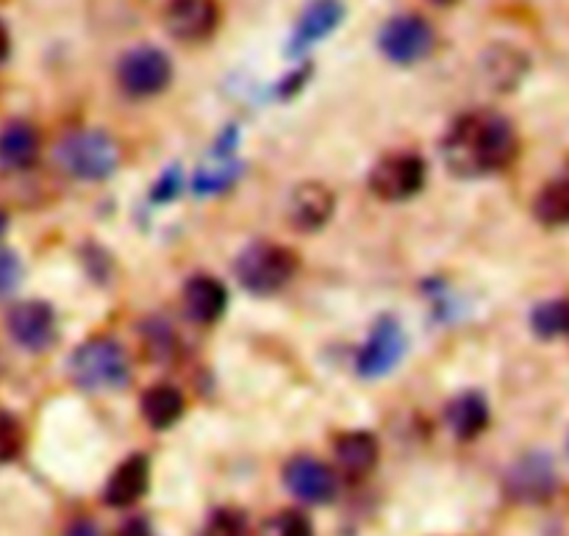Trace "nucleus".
<instances>
[{
  "mask_svg": "<svg viewBox=\"0 0 569 536\" xmlns=\"http://www.w3.org/2000/svg\"><path fill=\"white\" fill-rule=\"evenodd\" d=\"M142 348L148 354V359H153L156 365H164L176 354V334L167 326L161 317H150L142 326Z\"/></svg>",
  "mask_w": 569,
  "mask_h": 536,
  "instance_id": "b1692460",
  "label": "nucleus"
},
{
  "mask_svg": "<svg viewBox=\"0 0 569 536\" xmlns=\"http://www.w3.org/2000/svg\"><path fill=\"white\" fill-rule=\"evenodd\" d=\"M428 3H431V6H453V3H459V0H428Z\"/></svg>",
  "mask_w": 569,
  "mask_h": 536,
  "instance_id": "72a5a7b5",
  "label": "nucleus"
},
{
  "mask_svg": "<svg viewBox=\"0 0 569 536\" xmlns=\"http://www.w3.org/2000/svg\"><path fill=\"white\" fill-rule=\"evenodd\" d=\"M283 484L298 500L311 506H326L337 498V476L326 461L315 456H295L283 467Z\"/></svg>",
  "mask_w": 569,
  "mask_h": 536,
  "instance_id": "f8f14e48",
  "label": "nucleus"
},
{
  "mask_svg": "<svg viewBox=\"0 0 569 536\" xmlns=\"http://www.w3.org/2000/svg\"><path fill=\"white\" fill-rule=\"evenodd\" d=\"M161 20L172 39L198 44L214 37L220 28V6L217 0H167Z\"/></svg>",
  "mask_w": 569,
  "mask_h": 536,
  "instance_id": "9b49d317",
  "label": "nucleus"
},
{
  "mask_svg": "<svg viewBox=\"0 0 569 536\" xmlns=\"http://www.w3.org/2000/svg\"><path fill=\"white\" fill-rule=\"evenodd\" d=\"M239 172H242V165H239V161L233 159L211 161V165H206L203 170L198 172V178H194V192L200 195L222 192V189H228L233 181H237Z\"/></svg>",
  "mask_w": 569,
  "mask_h": 536,
  "instance_id": "393cba45",
  "label": "nucleus"
},
{
  "mask_svg": "<svg viewBox=\"0 0 569 536\" xmlns=\"http://www.w3.org/2000/svg\"><path fill=\"white\" fill-rule=\"evenodd\" d=\"M531 328L542 339H556L569 334V298H556L539 304L531 311Z\"/></svg>",
  "mask_w": 569,
  "mask_h": 536,
  "instance_id": "5701e85b",
  "label": "nucleus"
},
{
  "mask_svg": "<svg viewBox=\"0 0 569 536\" xmlns=\"http://www.w3.org/2000/svg\"><path fill=\"white\" fill-rule=\"evenodd\" d=\"M300 261L292 248L276 242H256L233 261L237 281L253 295H272L287 287L298 272Z\"/></svg>",
  "mask_w": 569,
  "mask_h": 536,
  "instance_id": "20e7f679",
  "label": "nucleus"
},
{
  "mask_svg": "<svg viewBox=\"0 0 569 536\" xmlns=\"http://www.w3.org/2000/svg\"><path fill=\"white\" fill-rule=\"evenodd\" d=\"M345 20V3L342 0H311L309 6L300 14L298 26H295V37L289 50L292 53H303L306 48H311L315 42L326 39L328 33H333L339 28V22Z\"/></svg>",
  "mask_w": 569,
  "mask_h": 536,
  "instance_id": "dca6fc26",
  "label": "nucleus"
},
{
  "mask_svg": "<svg viewBox=\"0 0 569 536\" xmlns=\"http://www.w3.org/2000/svg\"><path fill=\"white\" fill-rule=\"evenodd\" d=\"M378 48L392 64H417L437 48V31L420 14H398L383 22L378 33Z\"/></svg>",
  "mask_w": 569,
  "mask_h": 536,
  "instance_id": "423d86ee",
  "label": "nucleus"
},
{
  "mask_svg": "<svg viewBox=\"0 0 569 536\" xmlns=\"http://www.w3.org/2000/svg\"><path fill=\"white\" fill-rule=\"evenodd\" d=\"M517 150L515 126L498 111H467L442 139L445 165L459 178L495 176L517 159Z\"/></svg>",
  "mask_w": 569,
  "mask_h": 536,
  "instance_id": "f257e3e1",
  "label": "nucleus"
},
{
  "mask_svg": "<svg viewBox=\"0 0 569 536\" xmlns=\"http://www.w3.org/2000/svg\"><path fill=\"white\" fill-rule=\"evenodd\" d=\"M406 350H409V339H406L403 326L395 317L383 315L370 328V337L365 339V345L356 354V370L367 381L383 378L403 361Z\"/></svg>",
  "mask_w": 569,
  "mask_h": 536,
  "instance_id": "6e6552de",
  "label": "nucleus"
},
{
  "mask_svg": "<svg viewBox=\"0 0 569 536\" xmlns=\"http://www.w3.org/2000/svg\"><path fill=\"white\" fill-rule=\"evenodd\" d=\"M22 450V428L11 415L0 411V461L14 459Z\"/></svg>",
  "mask_w": 569,
  "mask_h": 536,
  "instance_id": "cd10ccee",
  "label": "nucleus"
},
{
  "mask_svg": "<svg viewBox=\"0 0 569 536\" xmlns=\"http://www.w3.org/2000/svg\"><path fill=\"white\" fill-rule=\"evenodd\" d=\"M333 456L345 476L365 478L376 470L378 465V439L367 431L339 434L333 443Z\"/></svg>",
  "mask_w": 569,
  "mask_h": 536,
  "instance_id": "f3484780",
  "label": "nucleus"
},
{
  "mask_svg": "<svg viewBox=\"0 0 569 536\" xmlns=\"http://www.w3.org/2000/svg\"><path fill=\"white\" fill-rule=\"evenodd\" d=\"M114 536H153V532H150L148 520H142V517H133V520L122 523L120 532H117Z\"/></svg>",
  "mask_w": 569,
  "mask_h": 536,
  "instance_id": "7c9ffc66",
  "label": "nucleus"
},
{
  "mask_svg": "<svg viewBox=\"0 0 569 536\" xmlns=\"http://www.w3.org/2000/svg\"><path fill=\"white\" fill-rule=\"evenodd\" d=\"M200 536H250L248 517L237 509H217L214 515L206 520Z\"/></svg>",
  "mask_w": 569,
  "mask_h": 536,
  "instance_id": "a878e982",
  "label": "nucleus"
},
{
  "mask_svg": "<svg viewBox=\"0 0 569 536\" xmlns=\"http://www.w3.org/2000/svg\"><path fill=\"white\" fill-rule=\"evenodd\" d=\"M150 487V465L144 456H128L103 487V504L111 509H131L144 498Z\"/></svg>",
  "mask_w": 569,
  "mask_h": 536,
  "instance_id": "4468645a",
  "label": "nucleus"
},
{
  "mask_svg": "<svg viewBox=\"0 0 569 536\" xmlns=\"http://www.w3.org/2000/svg\"><path fill=\"white\" fill-rule=\"evenodd\" d=\"M506 498L515 500L522 506H542L559 489V473H556L553 459L548 454H533L520 456L515 465L506 470L503 478Z\"/></svg>",
  "mask_w": 569,
  "mask_h": 536,
  "instance_id": "0eeeda50",
  "label": "nucleus"
},
{
  "mask_svg": "<svg viewBox=\"0 0 569 536\" xmlns=\"http://www.w3.org/2000/svg\"><path fill=\"white\" fill-rule=\"evenodd\" d=\"M6 331L20 345L22 350L31 354H42V350L53 348L59 328H56V315L48 304L42 300H20L6 315Z\"/></svg>",
  "mask_w": 569,
  "mask_h": 536,
  "instance_id": "9d476101",
  "label": "nucleus"
},
{
  "mask_svg": "<svg viewBox=\"0 0 569 536\" xmlns=\"http://www.w3.org/2000/svg\"><path fill=\"white\" fill-rule=\"evenodd\" d=\"M120 148L114 139L98 128L72 131L56 145V161L67 176L78 181H106L120 167Z\"/></svg>",
  "mask_w": 569,
  "mask_h": 536,
  "instance_id": "7ed1b4c3",
  "label": "nucleus"
},
{
  "mask_svg": "<svg viewBox=\"0 0 569 536\" xmlns=\"http://www.w3.org/2000/svg\"><path fill=\"white\" fill-rule=\"evenodd\" d=\"M533 215L542 226L561 228L569 226V181H550L533 200Z\"/></svg>",
  "mask_w": 569,
  "mask_h": 536,
  "instance_id": "4be33fe9",
  "label": "nucleus"
},
{
  "mask_svg": "<svg viewBox=\"0 0 569 536\" xmlns=\"http://www.w3.org/2000/svg\"><path fill=\"white\" fill-rule=\"evenodd\" d=\"M428 167L422 156L417 153H389L376 161L370 170V189L376 198L387 204H400L409 200L426 187Z\"/></svg>",
  "mask_w": 569,
  "mask_h": 536,
  "instance_id": "1a4fd4ad",
  "label": "nucleus"
},
{
  "mask_svg": "<svg viewBox=\"0 0 569 536\" xmlns=\"http://www.w3.org/2000/svg\"><path fill=\"white\" fill-rule=\"evenodd\" d=\"M139 409H142L144 423H148L153 431H167V428H172L183 417L187 400H183L181 389L170 387V384H159V387H150L148 393L142 395Z\"/></svg>",
  "mask_w": 569,
  "mask_h": 536,
  "instance_id": "aec40b11",
  "label": "nucleus"
},
{
  "mask_svg": "<svg viewBox=\"0 0 569 536\" xmlns=\"http://www.w3.org/2000/svg\"><path fill=\"white\" fill-rule=\"evenodd\" d=\"M39 156V133L28 122L14 120L0 128V167L3 170H26Z\"/></svg>",
  "mask_w": 569,
  "mask_h": 536,
  "instance_id": "6ab92c4d",
  "label": "nucleus"
},
{
  "mask_svg": "<svg viewBox=\"0 0 569 536\" xmlns=\"http://www.w3.org/2000/svg\"><path fill=\"white\" fill-rule=\"evenodd\" d=\"M64 536H100V528L92 520H76L67 528Z\"/></svg>",
  "mask_w": 569,
  "mask_h": 536,
  "instance_id": "2f4dec72",
  "label": "nucleus"
},
{
  "mask_svg": "<svg viewBox=\"0 0 569 536\" xmlns=\"http://www.w3.org/2000/svg\"><path fill=\"white\" fill-rule=\"evenodd\" d=\"M6 226H9V220H6V215H3V211H0V237H3Z\"/></svg>",
  "mask_w": 569,
  "mask_h": 536,
  "instance_id": "f704fd0d",
  "label": "nucleus"
},
{
  "mask_svg": "<svg viewBox=\"0 0 569 536\" xmlns=\"http://www.w3.org/2000/svg\"><path fill=\"white\" fill-rule=\"evenodd\" d=\"M9 50H11L9 28H6V26H3V20H0V61L9 59Z\"/></svg>",
  "mask_w": 569,
  "mask_h": 536,
  "instance_id": "473e14b6",
  "label": "nucleus"
},
{
  "mask_svg": "<svg viewBox=\"0 0 569 536\" xmlns=\"http://www.w3.org/2000/svg\"><path fill=\"white\" fill-rule=\"evenodd\" d=\"M70 378L87 393H114L131 381V361L126 348L109 337H94L78 345L70 356Z\"/></svg>",
  "mask_w": 569,
  "mask_h": 536,
  "instance_id": "f03ea898",
  "label": "nucleus"
},
{
  "mask_svg": "<svg viewBox=\"0 0 569 536\" xmlns=\"http://www.w3.org/2000/svg\"><path fill=\"white\" fill-rule=\"evenodd\" d=\"M487 72L489 81L498 89H515L522 81V76L528 72V59L526 53H520L511 44H498L487 53Z\"/></svg>",
  "mask_w": 569,
  "mask_h": 536,
  "instance_id": "412c9836",
  "label": "nucleus"
},
{
  "mask_svg": "<svg viewBox=\"0 0 569 536\" xmlns=\"http://www.w3.org/2000/svg\"><path fill=\"white\" fill-rule=\"evenodd\" d=\"M261 536H315V528H311V520L303 515V512L289 509V512H278L276 517H270Z\"/></svg>",
  "mask_w": 569,
  "mask_h": 536,
  "instance_id": "bb28decb",
  "label": "nucleus"
},
{
  "mask_svg": "<svg viewBox=\"0 0 569 536\" xmlns=\"http://www.w3.org/2000/svg\"><path fill=\"white\" fill-rule=\"evenodd\" d=\"M22 281V265L14 250L0 248V298L11 295Z\"/></svg>",
  "mask_w": 569,
  "mask_h": 536,
  "instance_id": "c85d7f7f",
  "label": "nucleus"
},
{
  "mask_svg": "<svg viewBox=\"0 0 569 536\" xmlns=\"http://www.w3.org/2000/svg\"><path fill=\"white\" fill-rule=\"evenodd\" d=\"M178 192H181V172H178V170H167L164 176L159 178V183H156V187H153L150 198H153L156 204H167V200L176 198Z\"/></svg>",
  "mask_w": 569,
  "mask_h": 536,
  "instance_id": "c756f323",
  "label": "nucleus"
},
{
  "mask_svg": "<svg viewBox=\"0 0 569 536\" xmlns=\"http://www.w3.org/2000/svg\"><path fill=\"white\" fill-rule=\"evenodd\" d=\"M337 209V195L322 181H303L287 200V220L298 231H320Z\"/></svg>",
  "mask_w": 569,
  "mask_h": 536,
  "instance_id": "ddd939ff",
  "label": "nucleus"
},
{
  "mask_svg": "<svg viewBox=\"0 0 569 536\" xmlns=\"http://www.w3.org/2000/svg\"><path fill=\"white\" fill-rule=\"evenodd\" d=\"M228 309L226 284L214 276H192L183 287V315L198 326H211Z\"/></svg>",
  "mask_w": 569,
  "mask_h": 536,
  "instance_id": "2eb2a0df",
  "label": "nucleus"
},
{
  "mask_svg": "<svg viewBox=\"0 0 569 536\" xmlns=\"http://www.w3.org/2000/svg\"><path fill=\"white\" fill-rule=\"evenodd\" d=\"M445 420L448 428L459 439L470 443V439L481 437L489 426V404L481 393H461L453 398L445 409Z\"/></svg>",
  "mask_w": 569,
  "mask_h": 536,
  "instance_id": "a211bd4d",
  "label": "nucleus"
},
{
  "mask_svg": "<svg viewBox=\"0 0 569 536\" xmlns=\"http://www.w3.org/2000/svg\"><path fill=\"white\" fill-rule=\"evenodd\" d=\"M172 81L170 56L153 44H139L122 53L117 61V83L122 92L133 100L156 98L164 92Z\"/></svg>",
  "mask_w": 569,
  "mask_h": 536,
  "instance_id": "39448f33",
  "label": "nucleus"
}]
</instances>
